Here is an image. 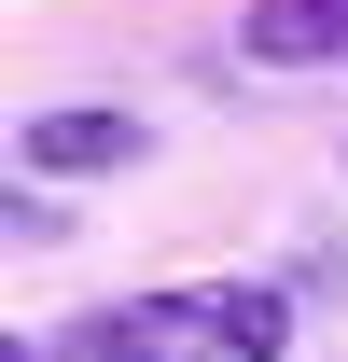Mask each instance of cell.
Here are the masks:
<instances>
[{
    "label": "cell",
    "mask_w": 348,
    "mask_h": 362,
    "mask_svg": "<svg viewBox=\"0 0 348 362\" xmlns=\"http://www.w3.org/2000/svg\"><path fill=\"white\" fill-rule=\"evenodd\" d=\"M279 349H293L279 279H168V293H126L70 334V362H279Z\"/></svg>",
    "instance_id": "1"
},
{
    "label": "cell",
    "mask_w": 348,
    "mask_h": 362,
    "mask_svg": "<svg viewBox=\"0 0 348 362\" xmlns=\"http://www.w3.org/2000/svg\"><path fill=\"white\" fill-rule=\"evenodd\" d=\"M139 153H153L139 112H28V139H14L28 181H98V168H139Z\"/></svg>",
    "instance_id": "2"
},
{
    "label": "cell",
    "mask_w": 348,
    "mask_h": 362,
    "mask_svg": "<svg viewBox=\"0 0 348 362\" xmlns=\"http://www.w3.org/2000/svg\"><path fill=\"white\" fill-rule=\"evenodd\" d=\"M237 56H265V70H348V0H251Z\"/></svg>",
    "instance_id": "3"
}]
</instances>
